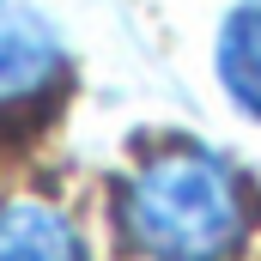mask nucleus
Here are the masks:
<instances>
[{"label": "nucleus", "instance_id": "nucleus-1", "mask_svg": "<svg viewBox=\"0 0 261 261\" xmlns=\"http://www.w3.org/2000/svg\"><path fill=\"white\" fill-rule=\"evenodd\" d=\"M122 231L146 261H231L249 237V200L225 158L170 146L128 176Z\"/></svg>", "mask_w": 261, "mask_h": 261}, {"label": "nucleus", "instance_id": "nucleus-2", "mask_svg": "<svg viewBox=\"0 0 261 261\" xmlns=\"http://www.w3.org/2000/svg\"><path fill=\"white\" fill-rule=\"evenodd\" d=\"M61 67H67V55H61L55 24L43 12H31V6L0 0V110L43 97L61 79Z\"/></svg>", "mask_w": 261, "mask_h": 261}, {"label": "nucleus", "instance_id": "nucleus-3", "mask_svg": "<svg viewBox=\"0 0 261 261\" xmlns=\"http://www.w3.org/2000/svg\"><path fill=\"white\" fill-rule=\"evenodd\" d=\"M213 67H219V85L231 91V103L261 122V0H243L225 12Z\"/></svg>", "mask_w": 261, "mask_h": 261}, {"label": "nucleus", "instance_id": "nucleus-4", "mask_svg": "<svg viewBox=\"0 0 261 261\" xmlns=\"http://www.w3.org/2000/svg\"><path fill=\"white\" fill-rule=\"evenodd\" d=\"M0 261H85V243L55 206L12 200L0 213Z\"/></svg>", "mask_w": 261, "mask_h": 261}]
</instances>
